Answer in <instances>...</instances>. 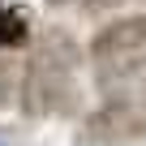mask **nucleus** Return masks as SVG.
<instances>
[{"instance_id":"1","label":"nucleus","mask_w":146,"mask_h":146,"mask_svg":"<svg viewBox=\"0 0 146 146\" xmlns=\"http://www.w3.org/2000/svg\"><path fill=\"white\" fill-rule=\"evenodd\" d=\"M82 64L86 52L64 26H43L30 39V56L22 60L17 108L30 120H69L82 112Z\"/></svg>"},{"instance_id":"2","label":"nucleus","mask_w":146,"mask_h":146,"mask_svg":"<svg viewBox=\"0 0 146 146\" xmlns=\"http://www.w3.org/2000/svg\"><path fill=\"white\" fill-rule=\"evenodd\" d=\"M86 60L99 69L103 86L142 73L146 69V13H120L103 22L86 43Z\"/></svg>"},{"instance_id":"3","label":"nucleus","mask_w":146,"mask_h":146,"mask_svg":"<svg viewBox=\"0 0 146 146\" xmlns=\"http://www.w3.org/2000/svg\"><path fill=\"white\" fill-rule=\"evenodd\" d=\"M142 137H146V112L129 90H116L103 103H95L78 129V146H133Z\"/></svg>"},{"instance_id":"4","label":"nucleus","mask_w":146,"mask_h":146,"mask_svg":"<svg viewBox=\"0 0 146 146\" xmlns=\"http://www.w3.org/2000/svg\"><path fill=\"white\" fill-rule=\"evenodd\" d=\"M30 39H35V30H30V13L0 0V52H17V47H26Z\"/></svg>"},{"instance_id":"5","label":"nucleus","mask_w":146,"mask_h":146,"mask_svg":"<svg viewBox=\"0 0 146 146\" xmlns=\"http://www.w3.org/2000/svg\"><path fill=\"white\" fill-rule=\"evenodd\" d=\"M17 78H22V64L13 60V52H0V108L17 99Z\"/></svg>"},{"instance_id":"6","label":"nucleus","mask_w":146,"mask_h":146,"mask_svg":"<svg viewBox=\"0 0 146 146\" xmlns=\"http://www.w3.org/2000/svg\"><path fill=\"white\" fill-rule=\"evenodd\" d=\"M82 9H90V13H103V9H116V5H125V0H78Z\"/></svg>"},{"instance_id":"7","label":"nucleus","mask_w":146,"mask_h":146,"mask_svg":"<svg viewBox=\"0 0 146 146\" xmlns=\"http://www.w3.org/2000/svg\"><path fill=\"white\" fill-rule=\"evenodd\" d=\"M133 99H137V108H142V112H146V78H142V86H137V90H133Z\"/></svg>"},{"instance_id":"8","label":"nucleus","mask_w":146,"mask_h":146,"mask_svg":"<svg viewBox=\"0 0 146 146\" xmlns=\"http://www.w3.org/2000/svg\"><path fill=\"white\" fill-rule=\"evenodd\" d=\"M0 146H5V142H0Z\"/></svg>"}]
</instances>
